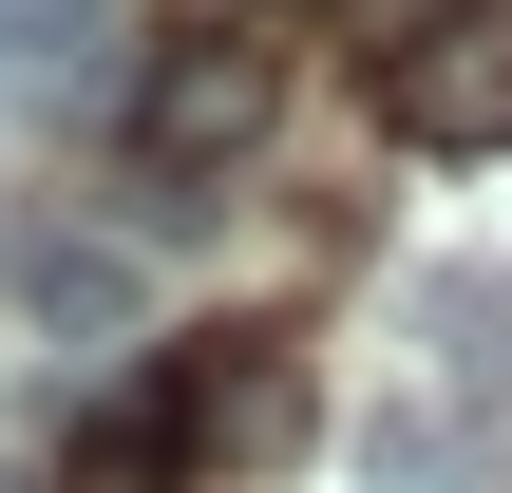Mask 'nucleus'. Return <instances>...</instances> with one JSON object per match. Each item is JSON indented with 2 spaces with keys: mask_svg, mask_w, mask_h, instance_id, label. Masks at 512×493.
I'll use <instances>...</instances> for the list:
<instances>
[{
  "mask_svg": "<svg viewBox=\"0 0 512 493\" xmlns=\"http://www.w3.org/2000/svg\"><path fill=\"white\" fill-rule=\"evenodd\" d=\"M152 437H171L190 475H285V456H304V342H285V323L171 342V361H152Z\"/></svg>",
  "mask_w": 512,
  "mask_h": 493,
  "instance_id": "f257e3e1",
  "label": "nucleus"
},
{
  "mask_svg": "<svg viewBox=\"0 0 512 493\" xmlns=\"http://www.w3.org/2000/svg\"><path fill=\"white\" fill-rule=\"evenodd\" d=\"M266 95H285V57H266L247 19H209V38H171V57H152V95H133V152H152V209H171V228H190V190H209V171L266 133Z\"/></svg>",
  "mask_w": 512,
  "mask_h": 493,
  "instance_id": "f03ea898",
  "label": "nucleus"
},
{
  "mask_svg": "<svg viewBox=\"0 0 512 493\" xmlns=\"http://www.w3.org/2000/svg\"><path fill=\"white\" fill-rule=\"evenodd\" d=\"M380 133L418 152H512V0H418L380 38Z\"/></svg>",
  "mask_w": 512,
  "mask_h": 493,
  "instance_id": "7ed1b4c3",
  "label": "nucleus"
},
{
  "mask_svg": "<svg viewBox=\"0 0 512 493\" xmlns=\"http://www.w3.org/2000/svg\"><path fill=\"white\" fill-rule=\"evenodd\" d=\"M399 342H418V380L437 399H512V266H399Z\"/></svg>",
  "mask_w": 512,
  "mask_h": 493,
  "instance_id": "20e7f679",
  "label": "nucleus"
},
{
  "mask_svg": "<svg viewBox=\"0 0 512 493\" xmlns=\"http://www.w3.org/2000/svg\"><path fill=\"white\" fill-rule=\"evenodd\" d=\"M19 304H38L57 342H114V323H133V266H114V247H38V266H19Z\"/></svg>",
  "mask_w": 512,
  "mask_h": 493,
  "instance_id": "39448f33",
  "label": "nucleus"
},
{
  "mask_svg": "<svg viewBox=\"0 0 512 493\" xmlns=\"http://www.w3.org/2000/svg\"><path fill=\"white\" fill-rule=\"evenodd\" d=\"M57 493H190V456L152 437V399H114V418L76 437V475H57Z\"/></svg>",
  "mask_w": 512,
  "mask_h": 493,
  "instance_id": "423d86ee",
  "label": "nucleus"
},
{
  "mask_svg": "<svg viewBox=\"0 0 512 493\" xmlns=\"http://www.w3.org/2000/svg\"><path fill=\"white\" fill-rule=\"evenodd\" d=\"M0 57L19 76H95L114 57V0H0Z\"/></svg>",
  "mask_w": 512,
  "mask_h": 493,
  "instance_id": "0eeeda50",
  "label": "nucleus"
},
{
  "mask_svg": "<svg viewBox=\"0 0 512 493\" xmlns=\"http://www.w3.org/2000/svg\"><path fill=\"white\" fill-rule=\"evenodd\" d=\"M361 475H380V493H475V437H456V418H380Z\"/></svg>",
  "mask_w": 512,
  "mask_h": 493,
  "instance_id": "6e6552de",
  "label": "nucleus"
},
{
  "mask_svg": "<svg viewBox=\"0 0 512 493\" xmlns=\"http://www.w3.org/2000/svg\"><path fill=\"white\" fill-rule=\"evenodd\" d=\"M0 493H19V475H0Z\"/></svg>",
  "mask_w": 512,
  "mask_h": 493,
  "instance_id": "1a4fd4ad",
  "label": "nucleus"
}]
</instances>
